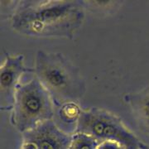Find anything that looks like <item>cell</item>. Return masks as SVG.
Here are the masks:
<instances>
[{"label": "cell", "mask_w": 149, "mask_h": 149, "mask_svg": "<svg viewBox=\"0 0 149 149\" xmlns=\"http://www.w3.org/2000/svg\"><path fill=\"white\" fill-rule=\"evenodd\" d=\"M24 56H8L0 67V106L3 110L11 111L16 91L25 72Z\"/></svg>", "instance_id": "obj_5"}, {"label": "cell", "mask_w": 149, "mask_h": 149, "mask_svg": "<svg viewBox=\"0 0 149 149\" xmlns=\"http://www.w3.org/2000/svg\"><path fill=\"white\" fill-rule=\"evenodd\" d=\"M84 109L77 100H67L55 104L52 120L61 129L69 134L76 133L78 124Z\"/></svg>", "instance_id": "obj_7"}, {"label": "cell", "mask_w": 149, "mask_h": 149, "mask_svg": "<svg viewBox=\"0 0 149 149\" xmlns=\"http://www.w3.org/2000/svg\"><path fill=\"white\" fill-rule=\"evenodd\" d=\"M20 149H38L37 145L30 140H23L22 142Z\"/></svg>", "instance_id": "obj_11"}, {"label": "cell", "mask_w": 149, "mask_h": 149, "mask_svg": "<svg viewBox=\"0 0 149 149\" xmlns=\"http://www.w3.org/2000/svg\"><path fill=\"white\" fill-rule=\"evenodd\" d=\"M128 101L139 123L149 133V86L128 97Z\"/></svg>", "instance_id": "obj_8"}, {"label": "cell", "mask_w": 149, "mask_h": 149, "mask_svg": "<svg viewBox=\"0 0 149 149\" xmlns=\"http://www.w3.org/2000/svg\"><path fill=\"white\" fill-rule=\"evenodd\" d=\"M76 133L88 134L100 143L114 141L127 149H141L138 137L131 129L113 113L100 109H84Z\"/></svg>", "instance_id": "obj_4"}, {"label": "cell", "mask_w": 149, "mask_h": 149, "mask_svg": "<svg viewBox=\"0 0 149 149\" xmlns=\"http://www.w3.org/2000/svg\"><path fill=\"white\" fill-rule=\"evenodd\" d=\"M100 143L91 136L82 133L72 135L69 149H98Z\"/></svg>", "instance_id": "obj_9"}, {"label": "cell", "mask_w": 149, "mask_h": 149, "mask_svg": "<svg viewBox=\"0 0 149 149\" xmlns=\"http://www.w3.org/2000/svg\"><path fill=\"white\" fill-rule=\"evenodd\" d=\"M55 103L51 94L34 75L21 83L11 109V123L22 134L52 120Z\"/></svg>", "instance_id": "obj_3"}, {"label": "cell", "mask_w": 149, "mask_h": 149, "mask_svg": "<svg viewBox=\"0 0 149 149\" xmlns=\"http://www.w3.org/2000/svg\"><path fill=\"white\" fill-rule=\"evenodd\" d=\"M22 139L34 142L38 149H69L72 135L61 129L52 119L23 133Z\"/></svg>", "instance_id": "obj_6"}, {"label": "cell", "mask_w": 149, "mask_h": 149, "mask_svg": "<svg viewBox=\"0 0 149 149\" xmlns=\"http://www.w3.org/2000/svg\"><path fill=\"white\" fill-rule=\"evenodd\" d=\"M81 1H22L12 14L11 27L32 37H70L82 25Z\"/></svg>", "instance_id": "obj_1"}, {"label": "cell", "mask_w": 149, "mask_h": 149, "mask_svg": "<svg viewBox=\"0 0 149 149\" xmlns=\"http://www.w3.org/2000/svg\"><path fill=\"white\" fill-rule=\"evenodd\" d=\"M34 65V75L55 104L77 100L84 94L85 85L78 71L61 54L38 51Z\"/></svg>", "instance_id": "obj_2"}, {"label": "cell", "mask_w": 149, "mask_h": 149, "mask_svg": "<svg viewBox=\"0 0 149 149\" xmlns=\"http://www.w3.org/2000/svg\"><path fill=\"white\" fill-rule=\"evenodd\" d=\"M98 149H127L123 144L114 141H104L99 144Z\"/></svg>", "instance_id": "obj_10"}]
</instances>
